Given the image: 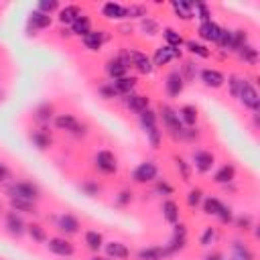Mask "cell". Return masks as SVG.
<instances>
[{"mask_svg":"<svg viewBox=\"0 0 260 260\" xmlns=\"http://www.w3.org/2000/svg\"><path fill=\"white\" fill-rule=\"evenodd\" d=\"M156 116H158V120L162 122L165 132H167L173 140H181V138H183L185 126H183V122H181V118H179V114H177V110H175L173 106L160 104L158 110H156Z\"/></svg>","mask_w":260,"mask_h":260,"instance_id":"6da1fadb","label":"cell"},{"mask_svg":"<svg viewBox=\"0 0 260 260\" xmlns=\"http://www.w3.org/2000/svg\"><path fill=\"white\" fill-rule=\"evenodd\" d=\"M138 124L142 128V132L146 134V140L152 148H160V142H162V130L158 126V116H156V110L148 108L144 110L142 114H138Z\"/></svg>","mask_w":260,"mask_h":260,"instance_id":"7a4b0ae2","label":"cell"},{"mask_svg":"<svg viewBox=\"0 0 260 260\" xmlns=\"http://www.w3.org/2000/svg\"><path fill=\"white\" fill-rule=\"evenodd\" d=\"M118 57L128 65V69H134V71L140 73V75H150V73L154 71L150 57H148L146 53L138 51V49H126V47H124V49L118 53Z\"/></svg>","mask_w":260,"mask_h":260,"instance_id":"3957f363","label":"cell"},{"mask_svg":"<svg viewBox=\"0 0 260 260\" xmlns=\"http://www.w3.org/2000/svg\"><path fill=\"white\" fill-rule=\"evenodd\" d=\"M6 195H8V197H16V199H24V201L37 203L43 193H41V187H39L35 181L18 179V181H12V183L6 187Z\"/></svg>","mask_w":260,"mask_h":260,"instance_id":"277c9868","label":"cell"},{"mask_svg":"<svg viewBox=\"0 0 260 260\" xmlns=\"http://www.w3.org/2000/svg\"><path fill=\"white\" fill-rule=\"evenodd\" d=\"M53 124H55L57 130L67 132V134H73V136H77V138L83 136V134L87 132V126L81 124L73 114H55Z\"/></svg>","mask_w":260,"mask_h":260,"instance_id":"5b68a950","label":"cell"},{"mask_svg":"<svg viewBox=\"0 0 260 260\" xmlns=\"http://www.w3.org/2000/svg\"><path fill=\"white\" fill-rule=\"evenodd\" d=\"M158 177V165L150 158L142 160L134 171H132V183L136 185H148V183H154Z\"/></svg>","mask_w":260,"mask_h":260,"instance_id":"8992f818","label":"cell"},{"mask_svg":"<svg viewBox=\"0 0 260 260\" xmlns=\"http://www.w3.org/2000/svg\"><path fill=\"white\" fill-rule=\"evenodd\" d=\"M191 169H195L199 175H207L211 173V169L215 167V154L205 150V148H195L191 152Z\"/></svg>","mask_w":260,"mask_h":260,"instance_id":"52a82bcc","label":"cell"},{"mask_svg":"<svg viewBox=\"0 0 260 260\" xmlns=\"http://www.w3.org/2000/svg\"><path fill=\"white\" fill-rule=\"evenodd\" d=\"M181 57H183V51L181 49H173V47L160 45V47L154 49L150 61H152V67L156 69V67H167V65H171L173 61H177Z\"/></svg>","mask_w":260,"mask_h":260,"instance_id":"ba28073f","label":"cell"},{"mask_svg":"<svg viewBox=\"0 0 260 260\" xmlns=\"http://www.w3.org/2000/svg\"><path fill=\"white\" fill-rule=\"evenodd\" d=\"M238 100H240L242 106L248 108L252 114H258V112H260V93H258V89L254 87L252 81L244 79V85H242V91H240V98H238Z\"/></svg>","mask_w":260,"mask_h":260,"instance_id":"9c48e42d","label":"cell"},{"mask_svg":"<svg viewBox=\"0 0 260 260\" xmlns=\"http://www.w3.org/2000/svg\"><path fill=\"white\" fill-rule=\"evenodd\" d=\"M93 165L102 175H116L118 173V158L112 150H98L93 156Z\"/></svg>","mask_w":260,"mask_h":260,"instance_id":"30bf717a","label":"cell"},{"mask_svg":"<svg viewBox=\"0 0 260 260\" xmlns=\"http://www.w3.org/2000/svg\"><path fill=\"white\" fill-rule=\"evenodd\" d=\"M47 248L51 254L59 256V258H71L75 256V246L69 238L65 236H55V238H49L47 240Z\"/></svg>","mask_w":260,"mask_h":260,"instance_id":"8fae6325","label":"cell"},{"mask_svg":"<svg viewBox=\"0 0 260 260\" xmlns=\"http://www.w3.org/2000/svg\"><path fill=\"white\" fill-rule=\"evenodd\" d=\"M4 230L12 238H22L26 234V221L22 219V215L18 211L10 209V211L4 213Z\"/></svg>","mask_w":260,"mask_h":260,"instance_id":"7c38bea8","label":"cell"},{"mask_svg":"<svg viewBox=\"0 0 260 260\" xmlns=\"http://www.w3.org/2000/svg\"><path fill=\"white\" fill-rule=\"evenodd\" d=\"M185 246H187V225H185L183 221H179V223L173 225V238L165 244V248H167L169 254L173 256V254L185 250Z\"/></svg>","mask_w":260,"mask_h":260,"instance_id":"4fadbf2b","label":"cell"},{"mask_svg":"<svg viewBox=\"0 0 260 260\" xmlns=\"http://www.w3.org/2000/svg\"><path fill=\"white\" fill-rule=\"evenodd\" d=\"M185 85H187V83L183 81L179 69H171V71L167 73V77H165V91H167L169 98H173V100L179 98V95L183 93Z\"/></svg>","mask_w":260,"mask_h":260,"instance_id":"5bb4252c","label":"cell"},{"mask_svg":"<svg viewBox=\"0 0 260 260\" xmlns=\"http://www.w3.org/2000/svg\"><path fill=\"white\" fill-rule=\"evenodd\" d=\"M199 79H201V83H203L205 87H209V89H219V87L225 83V75H223L219 69H215V67H203V69L199 71Z\"/></svg>","mask_w":260,"mask_h":260,"instance_id":"9a60e30c","label":"cell"},{"mask_svg":"<svg viewBox=\"0 0 260 260\" xmlns=\"http://www.w3.org/2000/svg\"><path fill=\"white\" fill-rule=\"evenodd\" d=\"M57 230L65 236V238H69V236H75V234H79V230H81V223H79V219L73 215V213H61L59 217H57Z\"/></svg>","mask_w":260,"mask_h":260,"instance_id":"2e32d148","label":"cell"},{"mask_svg":"<svg viewBox=\"0 0 260 260\" xmlns=\"http://www.w3.org/2000/svg\"><path fill=\"white\" fill-rule=\"evenodd\" d=\"M122 100H124V106H126L132 114H136V116L150 108V98L144 95V93H136V91H132V93H128V95L122 98Z\"/></svg>","mask_w":260,"mask_h":260,"instance_id":"e0dca14e","label":"cell"},{"mask_svg":"<svg viewBox=\"0 0 260 260\" xmlns=\"http://www.w3.org/2000/svg\"><path fill=\"white\" fill-rule=\"evenodd\" d=\"M197 35H199V39L201 41H205V43H217V39H219V35H221V26L215 22V20H207V22H199V26H197Z\"/></svg>","mask_w":260,"mask_h":260,"instance_id":"ac0fdd59","label":"cell"},{"mask_svg":"<svg viewBox=\"0 0 260 260\" xmlns=\"http://www.w3.org/2000/svg\"><path fill=\"white\" fill-rule=\"evenodd\" d=\"M28 140L32 142V146H35L37 150H47V148L53 144V136L49 134V130H47L45 126L30 130V132H28Z\"/></svg>","mask_w":260,"mask_h":260,"instance_id":"d6986e66","label":"cell"},{"mask_svg":"<svg viewBox=\"0 0 260 260\" xmlns=\"http://www.w3.org/2000/svg\"><path fill=\"white\" fill-rule=\"evenodd\" d=\"M171 254L169 250L162 246H146V248H140L136 252V260H169Z\"/></svg>","mask_w":260,"mask_h":260,"instance_id":"ffe728a7","label":"cell"},{"mask_svg":"<svg viewBox=\"0 0 260 260\" xmlns=\"http://www.w3.org/2000/svg\"><path fill=\"white\" fill-rule=\"evenodd\" d=\"M83 14V8L77 6V4H65L59 8L57 12V20L63 24V26H71L75 22V18H79Z\"/></svg>","mask_w":260,"mask_h":260,"instance_id":"44dd1931","label":"cell"},{"mask_svg":"<svg viewBox=\"0 0 260 260\" xmlns=\"http://www.w3.org/2000/svg\"><path fill=\"white\" fill-rule=\"evenodd\" d=\"M100 12H102V16L108 18V20H126V6L120 4V2H114V0L104 2Z\"/></svg>","mask_w":260,"mask_h":260,"instance_id":"7402d4cb","label":"cell"},{"mask_svg":"<svg viewBox=\"0 0 260 260\" xmlns=\"http://www.w3.org/2000/svg\"><path fill=\"white\" fill-rule=\"evenodd\" d=\"M104 250H106V256L110 260H128L130 258V248L124 242H118V240L104 244Z\"/></svg>","mask_w":260,"mask_h":260,"instance_id":"603a6c76","label":"cell"},{"mask_svg":"<svg viewBox=\"0 0 260 260\" xmlns=\"http://www.w3.org/2000/svg\"><path fill=\"white\" fill-rule=\"evenodd\" d=\"M128 71H130V69H128V65H126L118 55L106 61V73H108L110 81H114V79H120V77L128 75Z\"/></svg>","mask_w":260,"mask_h":260,"instance_id":"cb8c5ba5","label":"cell"},{"mask_svg":"<svg viewBox=\"0 0 260 260\" xmlns=\"http://www.w3.org/2000/svg\"><path fill=\"white\" fill-rule=\"evenodd\" d=\"M177 114H179V118H181V122H183L185 128H195V126H197V120H199V110H197V106L185 104V106H181V108L177 110Z\"/></svg>","mask_w":260,"mask_h":260,"instance_id":"d4e9b609","label":"cell"},{"mask_svg":"<svg viewBox=\"0 0 260 260\" xmlns=\"http://www.w3.org/2000/svg\"><path fill=\"white\" fill-rule=\"evenodd\" d=\"M160 211H162V217H165L167 223L175 225V223L181 221V207H179V203L175 199H165Z\"/></svg>","mask_w":260,"mask_h":260,"instance_id":"484cf974","label":"cell"},{"mask_svg":"<svg viewBox=\"0 0 260 260\" xmlns=\"http://www.w3.org/2000/svg\"><path fill=\"white\" fill-rule=\"evenodd\" d=\"M213 181L217 185H230L236 181V165L234 162H223L215 173H213Z\"/></svg>","mask_w":260,"mask_h":260,"instance_id":"4316f807","label":"cell"},{"mask_svg":"<svg viewBox=\"0 0 260 260\" xmlns=\"http://www.w3.org/2000/svg\"><path fill=\"white\" fill-rule=\"evenodd\" d=\"M248 30L246 28H232L230 35V43H228V51L225 53H238L244 45H248Z\"/></svg>","mask_w":260,"mask_h":260,"instance_id":"83f0119b","label":"cell"},{"mask_svg":"<svg viewBox=\"0 0 260 260\" xmlns=\"http://www.w3.org/2000/svg\"><path fill=\"white\" fill-rule=\"evenodd\" d=\"M108 41V37H106V32L104 30H91V32H87L83 39H81V43H83V47L87 49V51H100L102 47H104V43Z\"/></svg>","mask_w":260,"mask_h":260,"instance_id":"f1b7e54d","label":"cell"},{"mask_svg":"<svg viewBox=\"0 0 260 260\" xmlns=\"http://www.w3.org/2000/svg\"><path fill=\"white\" fill-rule=\"evenodd\" d=\"M232 260H256V254L246 242L234 240L232 242Z\"/></svg>","mask_w":260,"mask_h":260,"instance_id":"f546056e","label":"cell"},{"mask_svg":"<svg viewBox=\"0 0 260 260\" xmlns=\"http://www.w3.org/2000/svg\"><path fill=\"white\" fill-rule=\"evenodd\" d=\"M185 51L193 57H199V59H209L211 57V49H207V45H203L201 41H195V39H185Z\"/></svg>","mask_w":260,"mask_h":260,"instance_id":"4dcf8cb0","label":"cell"},{"mask_svg":"<svg viewBox=\"0 0 260 260\" xmlns=\"http://www.w3.org/2000/svg\"><path fill=\"white\" fill-rule=\"evenodd\" d=\"M53 118H55V108H53V104H49V102L37 106L35 112H32V120H35L37 124H41V126L49 124Z\"/></svg>","mask_w":260,"mask_h":260,"instance_id":"1f68e13d","label":"cell"},{"mask_svg":"<svg viewBox=\"0 0 260 260\" xmlns=\"http://www.w3.org/2000/svg\"><path fill=\"white\" fill-rule=\"evenodd\" d=\"M51 22H53V16L43 14L37 8H32L30 14H28V26H32V30H45V28L51 26Z\"/></svg>","mask_w":260,"mask_h":260,"instance_id":"d6a6232c","label":"cell"},{"mask_svg":"<svg viewBox=\"0 0 260 260\" xmlns=\"http://www.w3.org/2000/svg\"><path fill=\"white\" fill-rule=\"evenodd\" d=\"M93 30V24H91V18L87 16V14H81L79 18H75V22L69 26V32L71 35H75V37H79V39H83L87 32H91Z\"/></svg>","mask_w":260,"mask_h":260,"instance_id":"836d02e7","label":"cell"},{"mask_svg":"<svg viewBox=\"0 0 260 260\" xmlns=\"http://www.w3.org/2000/svg\"><path fill=\"white\" fill-rule=\"evenodd\" d=\"M169 6H171L173 14H175L179 20H191V18H193V4H191V2H185V0H173Z\"/></svg>","mask_w":260,"mask_h":260,"instance_id":"e575fe53","label":"cell"},{"mask_svg":"<svg viewBox=\"0 0 260 260\" xmlns=\"http://www.w3.org/2000/svg\"><path fill=\"white\" fill-rule=\"evenodd\" d=\"M138 28H140V32H142L144 37H148V39L160 35V30H162L160 22H158L154 16H144V18L138 22Z\"/></svg>","mask_w":260,"mask_h":260,"instance_id":"d590c367","label":"cell"},{"mask_svg":"<svg viewBox=\"0 0 260 260\" xmlns=\"http://www.w3.org/2000/svg\"><path fill=\"white\" fill-rule=\"evenodd\" d=\"M160 35H162V39H165V45H167V47H173V49H181V47L185 45V39H183V35H181L177 28H173V26H165V28L160 30Z\"/></svg>","mask_w":260,"mask_h":260,"instance_id":"8d00e7d4","label":"cell"},{"mask_svg":"<svg viewBox=\"0 0 260 260\" xmlns=\"http://www.w3.org/2000/svg\"><path fill=\"white\" fill-rule=\"evenodd\" d=\"M112 83H114V87H116L120 98H126L128 93H132L136 89V77H132V75H124L120 79H114Z\"/></svg>","mask_w":260,"mask_h":260,"instance_id":"74e56055","label":"cell"},{"mask_svg":"<svg viewBox=\"0 0 260 260\" xmlns=\"http://www.w3.org/2000/svg\"><path fill=\"white\" fill-rule=\"evenodd\" d=\"M83 242H85L87 250H91V252H100L104 248V244H106L102 232H98V230H87L83 234Z\"/></svg>","mask_w":260,"mask_h":260,"instance_id":"f35d334b","label":"cell"},{"mask_svg":"<svg viewBox=\"0 0 260 260\" xmlns=\"http://www.w3.org/2000/svg\"><path fill=\"white\" fill-rule=\"evenodd\" d=\"M126 6V20H142L144 16H148V6L140 4V2H130L124 4Z\"/></svg>","mask_w":260,"mask_h":260,"instance_id":"ab89813d","label":"cell"},{"mask_svg":"<svg viewBox=\"0 0 260 260\" xmlns=\"http://www.w3.org/2000/svg\"><path fill=\"white\" fill-rule=\"evenodd\" d=\"M8 203H10V209H12V211H18L20 215H22V213H32V215L37 213V203H32V201L8 197Z\"/></svg>","mask_w":260,"mask_h":260,"instance_id":"60d3db41","label":"cell"},{"mask_svg":"<svg viewBox=\"0 0 260 260\" xmlns=\"http://www.w3.org/2000/svg\"><path fill=\"white\" fill-rule=\"evenodd\" d=\"M26 234H28V236H30V240H32V242H37V244H47V240H49L47 230H45L41 223H37V221L26 223Z\"/></svg>","mask_w":260,"mask_h":260,"instance_id":"b9f144b4","label":"cell"},{"mask_svg":"<svg viewBox=\"0 0 260 260\" xmlns=\"http://www.w3.org/2000/svg\"><path fill=\"white\" fill-rule=\"evenodd\" d=\"M244 63H248V65H256L258 63V49L252 45V43H248V45H244L238 53H236Z\"/></svg>","mask_w":260,"mask_h":260,"instance_id":"7bdbcfd3","label":"cell"},{"mask_svg":"<svg viewBox=\"0 0 260 260\" xmlns=\"http://www.w3.org/2000/svg\"><path fill=\"white\" fill-rule=\"evenodd\" d=\"M179 73H181V77H183V81H185V83H191V81L199 75V71H197V63H195V61H191V59L183 61V65L179 67Z\"/></svg>","mask_w":260,"mask_h":260,"instance_id":"ee69618b","label":"cell"},{"mask_svg":"<svg viewBox=\"0 0 260 260\" xmlns=\"http://www.w3.org/2000/svg\"><path fill=\"white\" fill-rule=\"evenodd\" d=\"M244 79L246 77H242V75H238V73H230L228 75V89H230V95L232 98H240V91H242V85H244Z\"/></svg>","mask_w":260,"mask_h":260,"instance_id":"f6af8a7d","label":"cell"},{"mask_svg":"<svg viewBox=\"0 0 260 260\" xmlns=\"http://www.w3.org/2000/svg\"><path fill=\"white\" fill-rule=\"evenodd\" d=\"M219 207H221V201L217 199V197H213V195H207V197H203V201H201V211L205 213V215H217V211H219Z\"/></svg>","mask_w":260,"mask_h":260,"instance_id":"bcb514c9","label":"cell"},{"mask_svg":"<svg viewBox=\"0 0 260 260\" xmlns=\"http://www.w3.org/2000/svg\"><path fill=\"white\" fill-rule=\"evenodd\" d=\"M173 160H175V167H177V173L181 175V179H183L185 183H189V181H191V173H193L191 165H189L183 156H179V154H175Z\"/></svg>","mask_w":260,"mask_h":260,"instance_id":"7dc6e473","label":"cell"},{"mask_svg":"<svg viewBox=\"0 0 260 260\" xmlns=\"http://www.w3.org/2000/svg\"><path fill=\"white\" fill-rule=\"evenodd\" d=\"M217 228L215 225H207L203 232H201V236H199V244L203 246V248H209V246H213L215 244V240H217Z\"/></svg>","mask_w":260,"mask_h":260,"instance_id":"c3c4849f","label":"cell"},{"mask_svg":"<svg viewBox=\"0 0 260 260\" xmlns=\"http://www.w3.org/2000/svg\"><path fill=\"white\" fill-rule=\"evenodd\" d=\"M193 4V18H199L201 22L211 20V8L205 2H191Z\"/></svg>","mask_w":260,"mask_h":260,"instance_id":"681fc988","label":"cell"},{"mask_svg":"<svg viewBox=\"0 0 260 260\" xmlns=\"http://www.w3.org/2000/svg\"><path fill=\"white\" fill-rule=\"evenodd\" d=\"M39 12H43V14H49V16H53V14H57L59 12V8H61V4L57 2V0H41V2H37V6H35Z\"/></svg>","mask_w":260,"mask_h":260,"instance_id":"f907efd6","label":"cell"},{"mask_svg":"<svg viewBox=\"0 0 260 260\" xmlns=\"http://www.w3.org/2000/svg\"><path fill=\"white\" fill-rule=\"evenodd\" d=\"M203 197H205V193H203V189H201V187H191V189H189V193H187V205L195 209V207H199V205H201Z\"/></svg>","mask_w":260,"mask_h":260,"instance_id":"816d5d0a","label":"cell"},{"mask_svg":"<svg viewBox=\"0 0 260 260\" xmlns=\"http://www.w3.org/2000/svg\"><path fill=\"white\" fill-rule=\"evenodd\" d=\"M79 189H81L87 197H95V195H100V191H102L100 183L93 181V179H85V181H81V183H79Z\"/></svg>","mask_w":260,"mask_h":260,"instance_id":"f5cc1de1","label":"cell"},{"mask_svg":"<svg viewBox=\"0 0 260 260\" xmlns=\"http://www.w3.org/2000/svg\"><path fill=\"white\" fill-rule=\"evenodd\" d=\"M132 201H134V193H132L130 189H122V191L114 197V205H116V207H120V209L128 207Z\"/></svg>","mask_w":260,"mask_h":260,"instance_id":"db71d44e","label":"cell"},{"mask_svg":"<svg viewBox=\"0 0 260 260\" xmlns=\"http://www.w3.org/2000/svg\"><path fill=\"white\" fill-rule=\"evenodd\" d=\"M232 223H236V228H238L240 232H248V230H252V228L256 225V223H254V217H252L250 213H242V215L234 217Z\"/></svg>","mask_w":260,"mask_h":260,"instance_id":"11a10c76","label":"cell"},{"mask_svg":"<svg viewBox=\"0 0 260 260\" xmlns=\"http://www.w3.org/2000/svg\"><path fill=\"white\" fill-rule=\"evenodd\" d=\"M98 93H100V95H102L104 100H116V98H120L112 81H106V83L98 85Z\"/></svg>","mask_w":260,"mask_h":260,"instance_id":"9f6ffc18","label":"cell"},{"mask_svg":"<svg viewBox=\"0 0 260 260\" xmlns=\"http://www.w3.org/2000/svg\"><path fill=\"white\" fill-rule=\"evenodd\" d=\"M223 225H228V223H232L234 221V209H232V205H225V203H221V207H219V211H217V215H215Z\"/></svg>","mask_w":260,"mask_h":260,"instance_id":"6f0895ef","label":"cell"},{"mask_svg":"<svg viewBox=\"0 0 260 260\" xmlns=\"http://www.w3.org/2000/svg\"><path fill=\"white\" fill-rule=\"evenodd\" d=\"M154 191H156V193H162L165 197H169V195H173L175 189H173L165 179H156V183H154Z\"/></svg>","mask_w":260,"mask_h":260,"instance_id":"680465c9","label":"cell"},{"mask_svg":"<svg viewBox=\"0 0 260 260\" xmlns=\"http://www.w3.org/2000/svg\"><path fill=\"white\" fill-rule=\"evenodd\" d=\"M8 179H10V169L4 162H0V183H6Z\"/></svg>","mask_w":260,"mask_h":260,"instance_id":"91938a15","label":"cell"},{"mask_svg":"<svg viewBox=\"0 0 260 260\" xmlns=\"http://www.w3.org/2000/svg\"><path fill=\"white\" fill-rule=\"evenodd\" d=\"M203 260H223V254L219 250H211V252H207L203 256Z\"/></svg>","mask_w":260,"mask_h":260,"instance_id":"94428289","label":"cell"},{"mask_svg":"<svg viewBox=\"0 0 260 260\" xmlns=\"http://www.w3.org/2000/svg\"><path fill=\"white\" fill-rule=\"evenodd\" d=\"M0 211H2V205H0Z\"/></svg>","mask_w":260,"mask_h":260,"instance_id":"6125c7cd","label":"cell"},{"mask_svg":"<svg viewBox=\"0 0 260 260\" xmlns=\"http://www.w3.org/2000/svg\"><path fill=\"white\" fill-rule=\"evenodd\" d=\"M230 260H232V258H230Z\"/></svg>","mask_w":260,"mask_h":260,"instance_id":"be15d7a7","label":"cell"}]
</instances>
